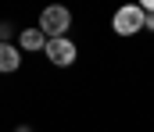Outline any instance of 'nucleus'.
Masks as SVG:
<instances>
[{
    "instance_id": "4",
    "label": "nucleus",
    "mask_w": 154,
    "mask_h": 132,
    "mask_svg": "<svg viewBox=\"0 0 154 132\" xmlns=\"http://www.w3.org/2000/svg\"><path fill=\"white\" fill-rule=\"evenodd\" d=\"M18 68H22V50L14 43H0V72L11 75V72H18Z\"/></svg>"
},
{
    "instance_id": "7",
    "label": "nucleus",
    "mask_w": 154,
    "mask_h": 132,
    "mask_svg": "<svg viewBox=\"0 0 154 132\" xmlns=\"http://www.w3.org/2000/svg\"><path fill=\"white\" fill-rule=\"evenodd\" d=\"M18 132H29V129H25V125H22V129H18Z\"/></svg>"
},
{
    "instance_id": "6",
    "label": "nucleus",
    "mask_w": 154,
    "mask_h": 132,
    "mask_svg": "<svg viewBox=\"0 0 154 132\" xmlns=\"http://www.w3.org/2000/svg\"><path fill=\"white\" fill-rule=\"evenodd\" d=\"M143 29H151V32H154V11L147 14V18H143Z\"/></svg>"
},
{
    "instance_id": "2",
    "label": "nucleus",
    "mask_w": 154,
    "mask_h": 132,
    "mask_svg": "<svg viewBox=\"0 0 154 132\" xmlns=\"http://www.w3.org/2000/svg\"><path fill=\"white\" fill-rule=\"evenodd\" d=\"M143 11H140V4H125V7H118L115 18H111V29H115L118 36H136V32H143Z\"/></svg>"
},
{
    "instance_id": "5",
    "label": "nucleus",
    "mask_w": 154,
    "mask_h": 132,
    "mask_svg": "<svg viewBox=\"0 0 154 132\" xmlns=\"http://www.w3.org/2000/svg\"><path fill=\"white\" fill-rule=\"evenodd\" d=\"M43 46H47V36L39 29H22L18 32V50H29L32 54V50H43Z\"/></svg>"
},
{
    "instance_id": "3",
    "label": "nucleus",
    "mask_w": 154,
    "mask_h": 132,
    "mask_svg": "<svg viewBox=\"0 0 154 132\" xmlns=\"http://www.w3.org/2000/svg\"><path fill=\"white\" fill-rule=\"evenodd\" d=\"M43 54H47V57H50V64H57V68H68V64H75V57H79L75 43H72L68 36H61V40H47Z\"/></svg>"
},
{
    "instance_id": "1",
    "label": "nucleus",
    "mask_w": 154,
    "mask_h": 132,
    "mask_svg": "<svg viewBox=\"0 0 154 132\" xmlns=\"http://www.w3.org/2000/svg\"><path fill=\"white\" fill-rule=\"evenodd\" d=\"M68 29H72V11L68 7L50 4V7L39 11V32L47 40H61V36H68Z\"/></svg>"
}]
</instances>
